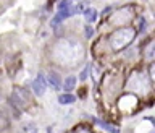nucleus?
I'll return each instance as SVG.
<instances>
[{
	"label": "nucleus",
	"instance_id": "obj_1",
	"mask_svg": "<svg viewBox=\"0 0 155 133\" xmlns=\"http://www.w3.org/2000/svg\"><path fill=\"white\" fill-rule=\"evenodd\" d=\"M136 37V31L133 28H121L111 33L110 36V47L113 51H121L126 46H129Z\"/></svg>",
	"mask_w": 155,
	"mask_h": 133
},
{
	"label": "nucleus",
	"instance_id": "obj_2",
	"mask_svg": "<svg viewBox=\"0 0 155 133\" xmlns=\"http://www.w3.org/2000/svg\"><path fill=\"white\" fill-rule=\"evenodd\" d=\"M12 102L16 107H24L29 102V93L24 89V88L15 86L12 91Z\"/></svg>",
	"mask_w": 155,
	"mask_h": 133
},
{
	"label": "nucleus",
	"instance_id": "obj_3",
	"mask_svg": "<svg viewBox=\"0 0 155 133\" xmlns=\"http://www.w3.org/2000/svg\"><path fill=\"white\" fill-rule=\"evenodd\" d=\"M45 88H47L45 76H44L42 73H39V75L36 76V80L32 81V89H34V93H36L37 96H42L44 93H45Z\"/></svg>",
	"mask_w": 155,
	"mask_h": 133
},
{
	"label": "nucleus",
	"instance_id": "obj_4",
	"mask_svg": "<svg viewBox=\"0 0 155 133\" xmlns=\"http://www.w3.org/2000/svg\"><path fill=\"white\" fill-rule=\"evenodd\" d=\"M48 85H50L52 88H55V89H58V88L61 86V78L58 76V73L57 72H50L48 73Z\"/></svg>",
	"mask_w": 155,
	"mask_h": 133
},
{
	"label": "nucleus",
	"instance_id": "obj_5",
	"mask_svg": "<svg viewBox=\"0 0 155 133\" xmlns=\"http://www.w3.org/2000/svg\"><path fill=\"white\" fill-rule=\"evenodd\" d=\"M84 18L87 23H94L97 19V10L95 8H86L84 10Z\"/></svg>",
	"mask_w": 155,
	"mask_h": 133
},
{
	"label": "nucleus",
	"instance_id": "obj_6",
	"mask_svg": "<svg viewBox=\"0 0 155 133\" xmlns=\"http://www.w3.org/2000/svg\"><path fill=\"white\" fill-rule=\"evenodd\" d=\"M74 101H76V97L73 96V94H70V93L58 96V102H60V104H73Z\"/></svg>",
	"mask_w": 155,
	"mask_h": 133
},
{
	"label": "nucleus",
	"instance_id": "obj_7",
	"mask_svg": "<svg viewBox=\"0 0 155 133\" xmlns=\"http://www.w3.org/2000/svg\"><path fill=\"white\" fill-rule=\"evenodd\" d=\"M8 125H10V120H8V117L5 115L3 112H0V131L7 130V128H8Z\"/></svg>",
	"mask_w": 155,
	"mask_h": 133
},
{
	"label": "nucleus",
	"instance_id": "obj_8",
	"mask_svg": "<svg viewBox=\"0 0 155 133\" xmlns=\"http://www.w3.org/2000/svg\"><path fill=\"white\" fill-rule=\"evenodd\" d=\"M74 85H76V78L74 76H68L65 80V85H63V86H65L66 91H71L73 88H74Z\"/></svg>",
	"mask_w": 155,
	"mask_h": 133
},
{
	"label": "nucleus",
	"instance_id": "obj_9",
	"mask_svg": "<svg viewBox=\"0 0 155 133\" xmlns=\"http://www.w3.org/2000/svg\"><path fill=\"white\" fill-rule=\"evenodd\" d=\"M95 122H97L100 127H104V128H107L108 131H111V133H118V128H116V127H111V125H108V124H104V122H100V120H95Z\"/></svg>",
	"mask_w": 155,
	"mask_h": 133
},
{
	"label": "nucleus",
	"instance_id": "obj_10",
	"mask_svg": "<svg viewBox=\"0 0 155 133\" xmlns=\"http://www.w3.org/2000/svg\"><path fill=\"white\" fill-rule=\"evenodd\" d=\"M70 7H71V5H70V0H61L60 5H58V10L61 12V10H66V8H70Z\"/></svg>",
	"mask_w": 155,
	"mask_h": 133
},
{
	"label": "nucleus",
	"instance_id": "obj_11",
	"mask_svg": "<svg viewBox=\"0 0 155 133\" xmlns=\"http://www.w3.org/2000/svg\"><path fill=\"white\" fill-rule=\"evenodd\" d=\"M24 131H26V133H37V128H36V125H34V124H29V125L24 127Z\"/></svg>",
	"mask_w": 155,
	"mask_h": 133
},
{
	"label": "nucleus",
	"instance_id": "obj_12",
	"mask_svg": "<svg viewBox=\"0 0 155 133\" xmlns=\"http://www.w3.org/2000/svg\"><path fill=\"white\" fill-rule=\"evenodd\" d=\"M92 34H94V29H92V28H89V26H87V28H86V36H87V37H91V36H92Z\"/></svg>",
	"mask_w": 155,
	"mask_h": 133
},
{
	"label": "nucleus",
	"instance_id": "obj_13",
	"mask_svg": "<svg viewBox=\"0 0 155 133\" xmlns=\"http://www.w3.org/2000/svg\"><path fill=\"white\" fill-rule=\"evenodd\" d=\"M152 51H153V44H150V46H149V51H147L149 58H152Z\"/></svg>",
	"mask_w": 155,
	"mask_h": 133
},
{
	"label": "nucleus",
	"instance_id": "obj_14",
	"mask_svg": "<svg viewBox=\"0 0 155 133\" xmlns=\"http://www.w3.org/2000/svg\"><path fill=\"white\" fill-rule=\"evenodd\" d=\"M76 133H91L89 130H79V131H76Z\"/></svg>",
	"mask_w": 155,
	"mask_h": 133
}]
</instances>
